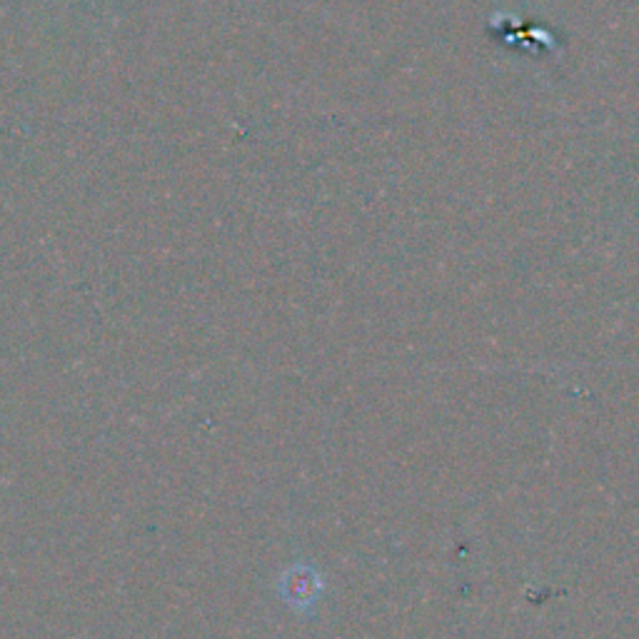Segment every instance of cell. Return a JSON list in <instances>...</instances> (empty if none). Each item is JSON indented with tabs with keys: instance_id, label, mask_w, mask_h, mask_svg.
<instances>
[{
	"instance_id": "cell-1",
	"label": "cell",
	"mask_w": 639,
	"mask_h": 639,
	"mask_svg": "<svg viewBox=\"0 0 639 639\" xmlns=\"http://www.w3.org/2000/svg\"><path fill=\"white\" fill-rule=\"evenodd\" d=\"M290 587H292L290 597H292V602H295V605H313V599L317 597V592H320V582L315 578V572L303 570L290 580Z\"/></svg>"
}]
</instances>
